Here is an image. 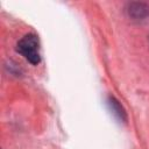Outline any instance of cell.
<instances>
[{"label": "cell", "instance_id": "obj_3", "mask_svg": "<svg viewBox=\"0 0 149 149\" xmlns=\"http://www.w3.org/2000/svg\"><path fill=\"white\" fill-rule=\"evenodd\" d=\"M109 106H111V109L114 112V114H116L121 120H126V114H125V111L122 109V107L120 106L119 101H116L113 97L109 98Z\"/></svg>", "mask_w": 149, "mask_h": 149}, {"label": "cell", "instance_id": "obj_1", "mask_svg": "<svg viewBox=\"0 0 149 149\" xmlns=\"http://www.w3.org/2000/svg\"><path fill=\"white\" fill-rule=\"evenodd\" d=\"M16 50L33 65L38 64L41 61V56L38 52V40L34 34L24 35L17 42Z\"/></svg>", "mask_w": 149, "mask_h": 149}, {"label": "cell", "instance_id": "obj_2", "mask_svg": "<svg viewBox=\"0 0 149 149\" xmlns=\"http://www.w3.org/2000/svg\"><path fill=\"white\" fill-rule=\"evenodd\" d=\"M128 14L133 19H143L149 14V7L143 2H132L128 7Z\"/></svg>", "mask_w": 149, "mask_h": 149}]
</instances>
